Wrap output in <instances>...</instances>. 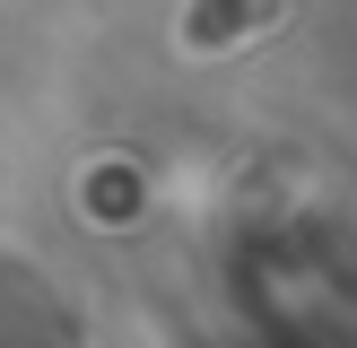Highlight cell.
Listing matches in <instances>:
<instances>
[{"instance_id":"obj_1","label":"cell","mask_w":357,"mask_h":348,"mask_svg":"<svg viewBox=\"0 0 357 348\" xmlns=\"http://www.w3.org/2000/svg\"><path fill=\"white\" fill-rule=\"evenodd\" d=\"M271 9H279V0H201V9L183 17V35H192V44H227V35H253Z\"/></svg>"}]
</instances>
